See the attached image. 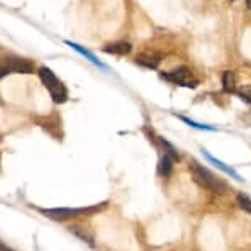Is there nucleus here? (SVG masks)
Returning <instances> with one entry per match:
<instances>
[{
	"label": "nucleus",
	"instance_id": "ddd939ff",
	"mask_svg": "<svg viewBox=\"0 0 251 251\" xmlns=\"http://www.w3.org/2000/svg\"><path fill=\"white\" fill-rule=\"evenodd\" d=\"M177 118H179V120H182L184 123H187L189 126H192V128L207 130V131H215V130H217L215 126H212V125H203V123H197V122H194V120H191V118H187V117H184V115H179Z\"/></svg>",
	"mask_w": 251,
	"mask_h": 251
},
{
	"label": "nucleus",
	"instance_id": "423d86ee",
	"mask_svg": "<svg viewBox=\"0 0 251 251\" xmlns=\"http://www.w3.org/2000/svg\"><path fill=\"white\" fill-rule=\"evenodd\" d=\"M202 151V154H203V158H205L207 161H208V163H212V164H214L215 166V168H219L220 169V171H224L225 174H228V176L230 177H233L235 179V181H238V182H245V179L243 177H241L240 176V174L238 173H236L235 171V169L233 168H231V166H228V164H225L224 163V161H220V159H217L215 158V156H212L210 153H208V151L207 150H201Z\"/></svg>",
	"mask_w": 251,
	"mask_h": 251
},
{
	"label": "nucleus",
	"instance_id": "f8f14e48",
	"mask_svg": "<svg viewBox=\"0 0 251 251\" xmlns=\"http://www.w3.org/2000/svg\"><path fill=\"white\" fill-rule=\"evenodd\" d=\"M235 74L231 71H225L222 74V86H224L225 92H233L235 91Z\"/></svg>",
	"mask_w": 251,
	"mask_h": 251
},
{
	"label": "nucleus",
	"instance_id": "1a4fd4ad",
	"mask_svg": "<svg viewBox=\"0 0 251 251\" xmlns=\"http://www.w3.org/2000/svg\"><path fill=\"white\" fill-rule=\"evenodd\" d=\"M103 51L107 54H117V56H125L131 51V45L126 41H115V43H108L103 46Z\"/></svg>",
	"mask_w": 251,
	"mask_h": 251
},
{
	"label": "nucleus",
	"instance_id": "2eb2a0df",
	"mask_svg": "<svg viewBox=\"0 0 251 251\" xmlns=\"http://www.w3.org/2000/svg\"><path fill=\"white\" fill-rule=\"evenodd\" d=\"M236 94H238V97L241 100H245L246 103H251V86L240 87L238 91H236Z\"/></svg>",
	"mask_w": 251,
	"mask_h": 251
},
{
	"label": "nucleus",
	"instance_id": "dca6fc26",
	"mask_svg": "<svg viewBox=\"0 0 251 251\" xmlns=\"http://www.w3.org/2000/svg\"><path fill=\"white\" fill-rule=\"evenodd\" d=\"M0 251H13L12 248H8L7 245H3L2 241H0Z\"/></svg>",
	"mask_w": 251,
	"mask_h": 251
},
{
	"label": "nucleus",
	"instance_id": "f3484780",
	"mask_svg": "<svg viewBox=\"0 0 251 251\" xmlns=\"http://www.w3.org/2000/svg\"><path fill=\"white\" fill-rule=\"evenodd\" d=\"M246 7H248L250 10H251V0H246Z\"/></svg>",
	"mask_w": 251,
	"mask_h": 251
},
{
	"label": "nucleus",
	"instance_id": "9d476101",
	"mask_svg": "<svg viewBox=\"0 0 251 251\" xmlns=\"http://www.w3.org/2000/svg\"><path fill=\"white\" fill-rule=\"evenodd\" d=\"M173 166H174V159L171 158L169 154H163L159 159V164H158V173L159 176L163 177H169L173 173Z\"/></svg>",
	"mask_w": 251,
	"mask_h": 251
},
{
	"label": "nucleus",
	"instance_id": "9b49d317",
	"mask_svg": "<svg viewBox=\"0 0 251 251\" xmlns=\"http://www.w3.org/2000/svg\"><path fill=\"white\" fill-rule=\"evenodd\" d=\"M153 140L159 145V148L164 151V154H169L174 161H179V153H177V150L174 148V146H173L171 143H169L168 140H164L163 136H154Z\"/></svg>",
	"mask_w": 251,
	"mask_h": 251
},
{
	"label": "nucleus",
	"instance_id": "0eeeda50",
	"mask_svg": "<svg viewBox=\"0 0 251 251\" xmlns=\"http://www.w3.org/2000/svg\"><path fill=\"white\" fill-rule=\"evenodd\" d=\"M135 61H136V64L143 66V68H146V69H156L161 63V54L158 53V51L148 50V51L140 53L135 58Z\"/></svg>",
	"mask_w": 251,
	"mask_h": 251
},
{
	"label": "nucleus",
	"instance_id": "20e7f679",
	"mask_svg": "<svg viewBox=\"0 0 251 251\" xmlns=\"http://www.w3.org/2000/svg\"><path fill=\"white\" fill-rule=\"evenodd\" d=\"M35 64L23 58H8L5 63L0 66V79L8 74H33Z\"/></svg>",
	"mask_w": 251,
	"mask_h": 251
},
{
	"label": "nucleus",
	"instance_id": "4468645a",
	"mask_svg": "<svg viewBox=\"0 0 251 251\" xmlns=\"http://www.w3.org/2000/svg\"><path fill=\"white\" fill-rule=\"evenodd\" d=\"M236 203H238V207L243 212H246V214H251V199L246 196V194L240 192L238 196H236Z\"/></svg>",
	"mask_w": 251,
	"mask_h": 251
},
{
	"label": "nucleus",
	"instance_id": "f03ea898",
	"mask_svg": "<svg viewBox=\"0 0 251 251\" xmlns=\"http://www.w3.org/2000/svg\"><path fill=\"white\" fill-rule=\"evenodd\" d=\"M38 75H40L43 86L46 87V91L51 94V99H53L56 103H64L68 100V91H66L64 84L56 77V74L50 68H46V66L40 68L38 69Z\"/></svg>",
	"mask_w": 251,
	"mask_h": 251
},
{
	"label": "nucleus",
	"instance_id": "7ed1b4c3",
	"mask_svg": "<svg viewBox=\"0 0 251 251\" xmlns=\"http://www.w3.org/2000/svg\"><path fill=\"white\" fill-rule=\"evenodd\" d=\"M99 207H80V208H71V207H59V208H40V212L43 215H46L51 220H69V219H75V217L80 215H87L96 212Z\"/></svg>",
	"mask_w": 251,
	"mask_h": 251
},
{
	"label": "nucleus",
	"instance_id": "6e6552de",
	"mask_svg": "<svg viewBox=\"0 0 251 251\" xmlns=\"http://www.w3.org/2000/svg\"><path fill=\"white\" fill-rule=\"evenodd\" d=\"M64 43L68 45V46H71V48H73L74 51H77V53H79L80 56H84V58H86L87 61H91V63H92L94 66H97V68H100V69H105V71L108 69L107 66L103 64L102 61H99V59L96 58V54L91 53V51H89V50L82 48V46H80V45H77V43H73V41H69V40H66Z\"/></svg>",
	"mask_w": 251,
	"mask_h": 251
},
{
	"label": "nucleus",
	"instance_id": "39448f33",
	"mask_svg": "<svg viewBox=\"0 0 251 251\" xmlns=\"http://www.w3.org/2000/svg\"><path fill=\"white\" fill-rule=\"evenodd\" d=\"M161 77L171 84L189 87V89H194L197 86V80L192 77V73L186 68V66H181V68H177V69H173V71H169V73L161 74Z\"/></svg>",
	"mask_w": 251,
	"mask_h": 251
},
{
	"label": "nucleus",
	"instance_id": "f257e3e1",
	"mask_svg": "<svg viewBox=\"0 0 251 251\" xmlns=\"http://www.w3.org/2000/svg\"><path fill=\"white\" fill-rule=\"evenodd\" d=\"M189 171H191L194 181H196L199 186L207 189V191L214 192V194H225L230 191L228 184H226L224 179L215 176L212 171H208L207 168H203L202 164H199L197 161H191L189 164Z\"/></svg>",
	"mask_w": 251,
	"mask_h": 251
}]
</instances>
